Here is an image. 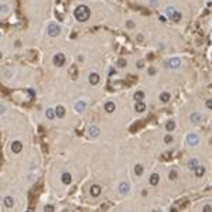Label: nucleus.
<instances>
[{"label":"nucleus","mask_w":212,"mask_h":212,"mask_svg":"<svg viewBox=\"0 0 212 212\" xmlns=\"http://www.w3.org/2000/svg\"><path fill=\"white\" fill-rule=\"evenodd\" d=\"M74 16L77 17L78 21H86L88 19H89V16H90V10L86 7V6L81 4V6H78V7L75 9Z\"/></svg>","instance_id":"1"},{"label":"nucleus","mask_w":212,"mask_h":212,"mask_svg":"<svg viewBox=\"0 0 212 212\" xmlns=\"http://www.w3.org/2000/svg\"><path fill=\"white\" fill-rule=\"evenodd\" d=\"M47 33H48V35H50V37H58L59 33H61V28H59L58 24L51 23L50 26H48V28H47Z\"/></svg>","instance_id":"2"},{"label":"nucleus","mask_w":212,"mask_h":212,"mask_svg":"<svg viewBox=\"0 0 212 212\" xmlns=\"http://www.w3.org/2000/svg\"><path fill=\"white\" fill-rule=\"evenodd\" d=\"M52 62H54V65L55 66H62L64 64H65V55H64L62 52H58V54H55L54 55V58H52Z\"/></svg>","instance_id":"3"},{"label":"nucleus","mask_w":212,"mask_h":212,"mask_svg":"<svg viewBox=\"0 0 212 212\" xmlns=\"http://www.w3.org/2000/svg\"><path fill=\"white\" fill-rule=\"evenodd\" d=\"M187 143H188L190 146H196V144L199 143L198 134H195V133H188V134H187Z\"/></svg>","instance_id":"4"},{"label":"nucleus","mask_w":212,"mask_h":212,"mask_svg":"<svg viewBox=\"0 0 212 212\" xmlns=\"http://www.w3.org/2000/svg\"><path fill=\"white\" fill-rule=\"evenodd\" d=\"M10 148H11V151H13L14 154H19V153H21V151H23V143H21V141H19V140H14L13 143H11Z\"/></svg>","instance_id":"5"},{"label":"nucleus","mask_w":212,"mask_h":212,"mask_svg":"<svg viewBox=\"0 0 212 212\" xmlns=\"http://www.w3.org/2000/svg\"><path fill=\"white\" fill-rule=\"evenodd\" d=\"M75 112L77 113H84L85 110H86V102L85 101H78V102H75Z\"/></svg>","instance_id":"6"},{"label":"nucleus","mask_w":212,"mask_h":212,"mask_svg":"<svg viewBox=\"0 0 212 212\" xmlns=\"http://www.w3.org/2000/svg\"><path fill=\"white\" fill-rule=\"evenodd\" d=\"M119 192H120V195H127V194L130 192V184L129 183H120L119 184Z\"/></svg>","instance_id":"7"},{"label":"nucleus","mask_w":212,"mask_h":212,"mask_svg":"<svg viewBox=\"0 0 212 212\" xmlns=\"http://www.w3.org/2000/svg\"><path fill=\"white\" fill-rule=\"evenodd\" d=\"M99 134H101V129H99L98 126H90L89 129H88V136H89V137L95 139V137H98Z\"/></svg>","instance_id":"8"},{"label":"nucleus","mask_w":212,"mask_h":212,"mask_svg":"<svg viewBox=\"0 0 212 212\" xmlns=\"http://www.w3.org/2000/svg\"><path fill=\"white\" fill-rule=\"evenodd\" d=\"M3 205H4V208H7V209L13 208V205H14V199H13V196L6 195L4 198H3Z\"/></svg>","instance_id":"9"},{"label":"nucleus","mask_w":212,"mask_h":212,"mask_svg":"<svg viewBox=\"0 0 212 212\" xmlns=\"http://www.w3.org/2000/svg\"><path fill=\"white\" fill-rule=\"evenodd\" d=\"M180 65H181V61L178 58H171L165 62V66H167V68H178Z\"/></svg>","instance_id":"10"},{"label":"nucleus","mask_w":212,"mask_h":212,"mask_svg":"<svg viewBox=\"0 0 212 212\" xmlns=\"http://www.w3.org/2000/svg\"><path fill=\"white\" fill-rule=\"evenodd\" d=\"M89 192H90V195L95 196V198H96V196H99V195H101V192H102L101 185H98V184H93V185L90 187V191H89Z\"/></svg>","instance_id":"11"},{"label":"nucleus","mask_w":212,"mask_h":212,"mask_svg":"<svg viewBox=\"0 0 212 212\" xmlns=\"http://www.w3.org/2000/svg\"><path fill=\"white\" fill-rule=\"evenodd\" d=\"M61 181H62V184H65V185H69V184L72 183V177H71V174H69L68 171L62 172V174H61Z\"/></svg>","instance_id":"12"},{"label":"nucleus","mask_w":212,"mask_h":212,"mask_svg":"<svg viewBox=\"0 0 212 212\" xmlns=\"http://www.w3.org/2000/svg\"><path fill=\"white\" fill-rule=\"evenodd\" d=\"M99 75L96 74V72H90L89 74V82L92 84V85H96V84H99Z\"/></svg>","instance_id":"13"},{"label":"nucleus","mask_w":212,"mask_h":212,"mask_svg":"<svg viewBox=\"0 0 212 212\" xmlns=\"http://www.w3.org/2000/svg\"><path fill=\"white\" fill-rule=\"evenodd\" d=\"M45 116L48 117L50 120H54L57 117V113H55V109H52V108H48L47 110H45Z\"/></svg>","instance_id":"14"},{"label":"nucleus","mask_w":212,"mask_h":212,"mask_svg":"<svg viewBox=\"0 0 212 212\" xmlns=\"http://www.w3.org/2000/svg\"><path fill=\"white\" fill-rule=\"evenodd\" d=\"M148 183H150V185H157V184L160 183V175L158 174H151Z\"/></svg>","instance_id":"15"},{"label":"nucleus","mask_w":212,"mask_h":212,"mask_svg":"<svg viewBox=\"0 0 212 212\" xmlns=\"http://www.w3.org/2000/svg\"><path fill=\"white\" fill-rule=\"evenodd\" d=\"M55 113H57V117H64L65 116V108L62 105H58L55 108Z\"/></svg>","instance_id":"16"},{"label":"nucleus","mask_w":212,"mask_h":212,"mask_svg":"<svg viewBox=\"0 0 212 212\" xmlns=\"http://www.w3.org/2000/svg\"><path fill=\"white\" fill-rule=\"evenodd\" d=\"M201 120H202V115L201 113H192L191 115V122L192 123H201Z\"/></svg>","instance_id":"17"},{"label":"nucleus","mask_w":212,"mask_h":212,"mask_svg":"<svg viewBox=\"0 0 212 212\" xmlns=\"http://www.w3.org/2000/svg\"><path fill=\"white\" fill-rule=\"evenodd\" d=\"M115 109H116V106H115L113 102H106V103H105V110L108 112V113L115 112Z\"/></svg>","instance_id":"18"},{"label":"nucleus","mask_w":212,"mask_h":212,"mask_svg":"<svg viewBox=\"0 0 212 212\" xmlns=\"http://www.w3.org/2000/svg\"><path fill=\"white\" fill-rule=\"evenodd\" d=\"M134 109H136V112L141 113V112L146 110V105H144L143 102H137V103H136V106H134Z\"/></svg>","instance_id":"19"},{"label":"nucleus","mask_w":212,"mask_h":212,"mask_svg":"<svg viewBox=\"0 0 212 212\" xmlns=\"http://www.w3.org/2000/svg\"><path fill=\"white\" fill-rule=\"evenodd\" d=\"M174 129H175V122L174 120H168V122L165 123V130H167V132H172Z\"/></svg>","instance_id":"20"},{"label":"nucleus","mask_w":212,"mask_h":212,"mask_svg":"<svg viewBox=\"0 0 212 212\" xmlns=\"http://www.w3.org/2000/svg\"><path fill=\"white\" fill-rule=\"evenodd\" d=\"M194 172H195L196 177H202V175L205 174V168H204V167H201V165H198V167L194 170Z\"/></svg>","instance_id":"21"},{"label":"nucleus","mask_w":212,"mask_h":212,"mask_svg":"<svg viewBox=\"0 0 212 212\" xmlns=\"http://www.w3.org/2000/svg\"><path fill=\"white\" fill-rule=\"evenodd\" d=\"M143 171H144L143 165L137 163V164L134 165V174H136V175H141V174H143Z\"/></svg>","instance_id":"22"},{"label":"nucleus","mask_w":212,"mask_h":212,"mask_svg":"<svg viewBox=\"0 0 212 212\" xmlns=\"http://www.w3.org/2000/svg\"><path fill=\"white\" fill-rule=\"evenodd\" d=\"M170 98H171V95H170L168 92H163L161 95H160V101L161 102H168Z\"/></svg>","instance_id":"23"},{"label":"nucleus","mask_w":212,"mask_h":212,"mask_svg":"<svg viewBox=\"0 0 212 212\" xmlns=\"http://www.w3.org/2000/svg\"><path fill=\"white\" fill-rule=\"evenodd\" d=\"M188 167H190L191 170H195L196 167H198V160H196V158L190 160V161H188Z\"/></svg>","instance_id":"24"},{"label":"nucleus","mask_w":212,"mask_h":212,"mask_svg":"<svg viewBox=\"0 0 212 212\" xmlns=\"http://www.w3.org/2000/svg\"><path fill=\"white\" fill-rule=\"evenodd\" d=\"M143 98H144V93L141 92V90H139V92L134 93V99H136L137 102H141V101H143Z\"/></svg>","instance_id":"25"},{"label":"nucleus","mask_w":212,"mask_h":212,"mask_svg":"<svg viewBox=\"0 0 212 212\" xmlns=\"http://www.w3.org/2000/svg\"><path fill=\"white\" fill-rule=\"evenodd\" d=\"M171 20H172V21H175V23H177V21H180V20H181V13L175 11V13H174V16L171 17Z\"/></svg>","instance_id":"26"},{"label":"nucleus","mask_w":212,"mask_h":212,"mask_svg":"<svg viewBox=\"0 0 212 212\" xmlns=\"http://www.w3.org/2000/svg\"><path fill=\"white\" fill-rule=\"evenodd\" d=\"M44 212H54V207H52V205H45V207H44Z\"/></svg>","instance_id":"27"},{"label":"nucleus","mask_w":212,"mask_h":212,"mask_svg":"<svg viewBox=\"0 0 212 212\" xmlns=\"http://www.w3.org/2000/svg\"><path fill=\"white\" fill-rule=\"evenodd\" d=\"M117 65H119L120 68H125V66H126V61H125V59H119V62H117Z\"/></svg>","instance_id":"28"},{"label":"nucleus","mask_w":212,"mask_h":212,"mask_svg":"<svg viewBox=\"0 0 212 212\" xmlns=\"http://www.w3.org/2000/svg\"><path fill=\"white\" fill-rule=\"evenodd\" d=\"M126 26H127V28H133V27H134V21L129 20V21L126 23Z\"/></svg>","instance_id":"29"},{"label":"nucleus","mask_w":212,"mask_h":212,"mask_svg":"<svg viewBox=\"0 0 212 212\" xmlns=\"http://www.w3.org/2000/svg\"><path fill=\"white\" fill-rule=\"evenodd\" d=\"M164 141H165V143H171V141H172V136L167 134V136L164 137Z\"/></svg>","instance_id":"30"},{"label":"nucleus","mask_w":212,"mask_h":212,"mask_svg":"<svg viewBox=\"0 0 212 212\" xmlns=\"http://www.w3.org/2000/svg\"><path fill=\"white\" fill-rule=\"evenodd\" d=\"M168 177H170V180H174V178L177 177V172H175V171H171V172H170V175H168Z\"/></svg>","instance_id":"31"},{"label":"nucleus","mask_w":212,"mask_h":212,"mask_svg":"<svg viewBox=\"0 0 212 212\" xmlns=\"http://www.w3.org/2000/svg\"><path fill=\"white\" fill-rule=\"evenodd\" d=\"M204 212H212V208L209 207V205H205V207H204Z\"/></svg>","instance_id":"32"},{"label":"nucleus","mask_w":212,"mask_h":212,"mask_svg":"<svg viewBox=\"0 0 212 212\" xmlns=\"http://www.w3.org/2000/svg\"><path fill=\"white\" fill-rule=\"evenodd\" d=\"M207 106L212 110V99H208V101H207Z\"/></svg>","instance_id":"33"},{"label":"nucleus","mask_w":212,"mask_h":212,"mask_svg":"<svg viewBox=\"0 0 212 212\" xmlns=\"http://www.w3.org/2000/svg\"><path fill=\"white\" fill-rule=\"evenodd\" d=\"M148 74H150V75H154V74H156V69H154V68H150V69H148Z\"/></svg>","instance_id":"34"},{"label":"nucleus","mask_w":212,"mask_h":212,"mask_svg":"<svg viewBox=\"0 0 212 212\" xmlns=\"http://www.w3.org/2000/svg\"><path fill=\"white\" fill-rule=\"evenodd\" d=\"M9 9H7V6H3V9H2V13H6V11H7Z\"/></svg>","instance_id":"35"},{"label":"nucleus","mask_w":212,"mask_h":212,"mask_svg":"<svg viewBox=\"0 0 212 212\" xmlns=\"http://www.w3.org/2000/svg\"><path fill=\"white\" fill-rule=\"evenodd\" d=\"M129 212H132V211H129Z\"/></svg>","instance_id":"36"}]
</instances>
